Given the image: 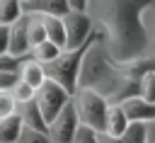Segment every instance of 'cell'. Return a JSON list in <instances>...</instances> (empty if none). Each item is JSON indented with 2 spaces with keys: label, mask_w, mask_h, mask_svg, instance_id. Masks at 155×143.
Masks as SVG:
<instances>
[{
  "label": "cell",
  "mask_w": 155,
  "mask_h": 143,
  "mask_svg": "<svg viewBox=\"0 0 155 143\" xmlns=\"http://www.w3.org/2000/svg\"><path fill=\"white\" fill-rule=\"evenodd\" d=\"M138 97H143L145 102L155 104V70L138 78Z\"/></svg>",
  "instance_id": "d6986e66"
},
{
  "label": "cell",
  "mask_w": 155,
  "mask_h": 143,
  "mask_svg": "<svg viewBox=\"0 0 155 143\" xmlns=\"http://www.w3.org/2000/svg\"><path fill=\"white\" fill-rule=\"evenodd\" d=\"M27 24L29 17L22 15L15 24H10V41H7V53L12 56H27L29 53V36H27Z\"/></svg>",
  "instance_id": "9c48e42d"
},
{
  "label": "cell",
  "mask_w": 155,
  "mask_h": 143,
  "mask_svg": "<svg viewBox=\"0 0 155 143\" xmlns=\"http://www.w3.org/2000/svg\"><path fill=\"white\" fill-rule=\"evenodd\" d=\"M19 80L22 82H27L34 92L46 82V70H44V65L39 63V61H34L31 56L22 63V68H19Z\"/></svg>",
  "instance_id": "30bf717a"
},
{
  "label": "cell",
  "mask_w": 155,
  "mask_h": 143,
  "mask_svg": "<svg viewBox=\"0 0 155 143\" xmlns=\"http://www.w3.org/2000/svg\"><path fill=\"white\" fill-rule=\"evenodd\" d=\"M68 7L73 12H87L90 10V0H68Z\"/></svg>",
  "instance_id": "4316f807"
},
{
  "label": "cell",
  "mask_w": 155,
  "mask_h": 143,
  "mask_svg": "<svg viewBox=\"0 0 155 143\" xmlns=\"http://www.w3.org/2000/svg\"><path fill=\"white\" fill-rule=\"evenodd\" d=\"M61 46H56V44H51L48 39L46 41H41V44H36V46H31L29 48V56L34 58V61H39V63H51V61H56L58 56H61Z\"/></svg>",
  "instance_id": "2e32d148"
},
{
  "label": "cell",
  "mask_w": 155,
  "mask_h": 143,
  "mask_svg": "<svg viewBox=\"0 0 155 143\" xmlns=\"http://www.w3.org/2000/svg\"><path fill=\"white\" fill-rule=\"evenodd\" d=\"M73 107L78 111V119L82 126H90L94 131H104L107 124V111H109V102L87 87H78L73 95Z\"/></svg>",
  "instance_id": "277c9868"
},
{
  "label": "cell",
  "mask_w": 155,
  "mask_h": 143,
  "mask_svg": "<svg viewBox=\"0 0 155 143\" xmlns=\"http://www.w3.org/2000/svg\"><path fill=\"white\" fill-rule=\"evenodd\" d=\"M22 128H24V124H22L19 111L0 119V143H17L22 136Z\"/></svg>",
  "instance_id": "4fadbf2b"
},
{
  "label": "cell",
  "mask_w": 155,
  "mask_h": 143,
  "mask_svg": "<svg viewBox=\"0 0 155 143\" xmlns=\"http://www.w3.org/2000/svg\"><path fill=\"white\" fill-rule=\"evenodd\" d=\"M29 58L27 56H12V53H0V73H19L22 63Z\"/></svg>",
  "instance_id": "ffe728a7"
},
{
  "label": "cell",
  "mask_w": 155,
  "mask_h": 143,
  "mask_svg": "<svg viewBox=\"0 0 155 143\" xmlns=\"http://www.w3.org/2000/svg\"><path fill=\"white\" fill-rule=\"evenodd\" d=\"M22 15H24V10H22V2L19 0H0V24L10 27Z\"/></svg>",
  "instance_id": "ac0fdd59"
},
{
  "label": "cell",
  "mask_w": 155,
  "mask_h": 143,
  "mask_svg": "<svg viewBox=\"0 0 155 143\" xmlns=\"http://www.w3.org/2000/svg\"><path fill=\"white\" fill-rule=\"evenodd\" d=\"M97 143H121V138L109 136L107 131H99V133H97Z\"/></svg>",
  "instance_id": "83f0119b"
},
{
  "label": "cell",
  "mask_w": 155,
  "mask_h": 143,
  "mask_svg": "<svg viewBox=\"0 0 155 143\" xmlns=\"http://www.w3.org/2000/svg\"><path fill=\"white\" fill-rule=\"evenodd\" d=\"M126 126H128V119H126L124 109H121L119 104H109V111H107V124H104V131H107L109 136H116V138H121V133L126 131Z\"/></svg>",
  "instance_id": "9a60e30c"
},
{
  "label": "cell",
  "mask_w": 155,
  "mask_h": 143,
  "mask_svg": "<svg viewBox=\"0 0 155 143\" xmlns=\"http://www.w3.org/2000/svg\"><path fill=\"white\" fill-rule=\"evenodd\" d=\"M148 143H155V126H148Z\"/></svg>",
  "instance_id": "f546056e"
},
{
  "label": "cell",
  "mask_w": 155,
  "mask_h": 143,
  "mask_svg": "<svg viewBox=\"0 0 155 143\" xmlns=\"http://www.w3.org/2000/svg\"><path fill=\"white\" fill-rule=\"evenodd\" d=\"M41 17V24L46 29V39L61 48H65V29H63V19L61 17H53V15H39Z\"/></svg>",
  "instance_id": "5bb4252c"
},
{
  "label": "cell",
  "mask_w": 155,
  "mask_h": 143,
  "mask_svg": "<svg viewBox=\"0 0 155 143\" xmlns=\"http://www.w3.org/2000/svg\"><path fill=\"white\" fill-rule=\"evenodd\" d=\"M119 107L124 109V114H126L128 121H143V124H153L155 121V104L145 102L138 95L126 97L124 102H119Z\"/></svg>",
  "instance_id": "ba28073f"
},
{
  "label": "cell",
  "mask_w": 155,
  "mask_h": 143,
  "mask_svg": "<svg viewBox=\"0 0 155 143\" xmlns=\"http://www.w3.org/2000/svg\"><path fill=\"white\" fill-rule=\"evenodd\" d=\"M7 41H10V27L0 24V53H7Z\"/></svg>",
  "instance_id": "484cf974"
},
{
  "label": "cell",
  "mask_w": 155,
  "mask_h": 143,
  "mask_svg": "<svg viewBox=\"0 0 155 143\" xmlns=\"http://www.w3.org/2000/svg\"><path fill=\"white\" fill-rule=\"evenodd\" d=\"M61 19H63V29H65V48H78L94 34V24L87 12L68 10Z\"/></svg>",
  "instance_id": "8992f818"
},
{
  "label": "cell",
  "mask_w": 155,
  "mask_h": 143,
  "mask_svg": "<svg viewBox=\"0 0 155 143\" xmlns=\"http://www.w3.org/2000/svg\"><path fill=\"white\" fill-rule=\"evenodd\" d=\"M99 34H102V29H99V27H94V34H92L85 44H80L78 48H63V51H61V56H58L56 61H51V63H46V65L41 63V65H44V70H46V78H48V80H53V82H58L65 92L75 95L82 56H85V51L90 48V44H92Z\"/></svg>",
  "instance_id": "3957f363"
},
{
  "label": "cell",
  "mask_w": 155,
  "mask_h": 143,
  "mask_svg": "<svg viewBox=\"0 0 155 143\" xmlns=\"http://www.w3.org/2000/svg\"><path fill=\"white\" fill-rule=\"evenodd\" d=\"M19 2H22V7H24V5H31V2H36V0H19Z\"/></svg>",
  "instance_id": "4dcf8cb0"
},
{
  "label": "cell",
  "mask_w": 155,
  "mask_h": 143,
  "mask_svg": "<svg viewBox=\"0 0 155 143\" xmlns=\"http://www.w3.org/2000/svg\"><path fill=\"white\" fill-rule=\"evenodd\" d=\"M22 10H24V15H53V17H63L70 7H68V0H36L31 5H24Z\"/></svg>",
  "instance_id": "8fae6325"
},
{
  "label": "cell",
  "mask_w": 155,
  "mask_h": 143,
  "mask_svg": "<svg viewBox=\"0 0 155 143\" xmlns=\"http://www.w3.org/2000/svg\"><path fill=\"white\" fill-rule=\"evenodd\" d=\"M70 99H73V95L65 92L58 82H53V80H48V78H46V82L34 92V102H36V107H39V111H41V116H44L46 124H48Z\"/></svg>",
  "instance_id": "5b68a950"
},
{
  "label": "cell",
  "mask_w": 155,
  "mask_h": 143,
  "mask_svg": "<svg viewBox=\"0 0 155 143\" xmlns=\"http://www.w3.org/2000/svg\"><path fill=\"white\" fill-rule=\"evenodd\" d=\"M78 87H87L99 92L109 104H119L126 97L138 95V82L128 80L119 63L107 53L102 34L90 44V48L82 56L80 63V75H78Z\"/></svg>",
  "instance_id": "7a4b0ae2"
},
{
  "label": "cell",
  "mask_w": 155,
  "mask_h": 143,
  "mask_svg": "<svg viewBox=\"0 0 155 143\" xmlns=\"http://www.w3.org/2000/svg\"><path fill=\"white\" fill-rule=\"evenodd\" d=\"M148 126L143 121H128L126 131L121 133V143H148Z\"/></svg>",
  "instance_id": "e0dca14e"
},
{
  "label": "cell",
  "mask_w": 155,
  "mask_h": 143,
  "mask_svg": "<svg viewBox=\"0 0 155 143\" xmlns=\"http://www.w3.org/2000/svg\"><path fill=\"white\" fill-rule=\"evenodd\" d=\"M80 126V119H78V111L73 107V99L48 121V138L53 143H73V136Z\"/></svg>",
  "instance_id": "52a82bcc"
},
{
  "label": "cell",
  "mask_w": 155,
  "mask_h": 143,
  "mask_svg": "<svg viewBox=\"0 0 155 143\" xmlns=\"http://www.w3.org/2000/svg\"><path fill=\"white\" fill-rule=\"evenodd\" d=\"M17 80H19V73H0V92H10Z\"/></svg>",
  "instance_id": "d4e9b609"
},
{
  "label": "cell",
  "mask_w": 155,
  "mask_h": 143,
  "mask_svg": "<svg viewBox=\"0 0 155 143\" xmlns=\"http://www.w3.org/2000/svg\"><path fill=\"white\" fill-rule=\"evenodd\" d=\"M155 7V0H102L99 29L107 53L116 63L148 53V29L143 15Z\"/></svg>",
  "instance_id": "6da1fadb"
},
{
  "label": "cell",
  "mask_w": 155,
  "mask_h": 143,
  "mask_svg": "<svg viewBox=\"0 0 155 143\" xmlns=\"http://www.w3.org/2000/svg\"><path fill=\"white\" fill-rule=\"evenodd\" d=\"M17 143H53L48 138V133L44 131H34V128H22V136Z\"/></svg>",
  "instance_id": "7402d4cb"
},
{
  "label": "cell",
  "mask_w": 155,
  "mask_h": 143,
  "mask_svg": "<svg viewBox=\"0 0 155 143\" xmlns=\"http://www.w3.org/2000/svg\"><path fill=\"white\" fill-rule=\"evenodd\" d=\"M19 116H22V124H24V128H34V131H48V124L44 121V116H41V111H39V107H36V102L34 99H29V102H24V104H19Z\"/></svg>",
  "instance_id": "7c38bea8"
},
{
  "label": "cell",
  "mask_w": 155,
  "mask_h": 143,
  "mask_svg": "<svg viewBox=\"0 0 155 143\" xmlns=\"http://www.w3.org/2000/svg\"><path fill=\"white\" fill-rule=\"evenodd\" d=\"M10 95L15 97V102H17V104H24V102L34 99V90H31L27 82H22V80H17V82H15V87L10 90Z\"/></svg>",
  "instance_id": "44dd1931"
},
{
  "label": "cell",
  "mask_w": 155,
  "mask_h": 143,
  "mask_svg": "<svg viewBox=\"0 0 155 143\" xmlns=\"http://www.w3.org/2000/svg\"><path fill=\"white\" fill-rule=\"evenodd\" d=\"M148 53H155V29L148 32Z\"/></svg>",
  "instance_id": "f1b7e54d"
},
{
  "label": "cell",
  "mask_w": 155,
  "mask_h": 143,
  "mask_svg": "<svg viewBox=\"0 0 155 143\" xmlns=\"http://www.w3.org/2000/svg\"><path fill=\"white\" fill-rule=\"evenodd\" d=\"M17 102H15V97L10 95V92H0V119H5V116H10V114H15L17 111Z\"/></svg>",
  "instance_id": "603a6c76"
},
{
  "label": "cell",
  "mask_w": 155,
  "mask_h": 143,
  "mask_svg": "<svg viewBox=\"0 0 155 143\" xmlns=\"http://www.w3.org/2000/svg\"><path fill=\"white\" fill-rule=\"evenodd\" d=\"M97 133H99V131L80 124L78 131H75V136H73V143H97Z\"/></svg>",
  "instance_id": "cb8c5ba5"
}]
</instances>
